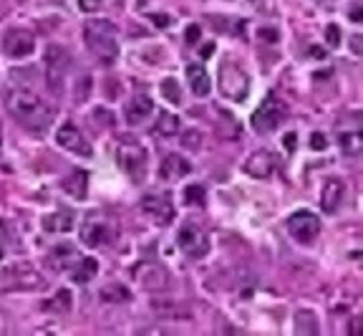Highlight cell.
Here are the masks:
<instances>
[{"mask_svg":"<svg viewBox=\"0 0 363 336\" xmlns=\"http://www.w3.org/2000/svg\"><path fill=\"white\" fill-rule=\"evenodd\" d=\"M43 309L46 311H53V314H66V311H71V291H58L53 298H48V301H43Z\"/></svg>","mask_w":363,"mask_h":336,"instance_id":"26","label":"cell"},{"mask_svg":"<svg viewBox=\"0 0 363 336\" xmlns=\"http://www.w3.org/2000/svg\"><path fill=\"white\" fill-rule=\"evenodd\" d=\"M310 147H313V149H326V147H328V140H326V137H323L320 132H315L313 137H310Z\"/></svg>","mask_w":363,"mask_h":336,"instance_id":"35","label":"cell"},{"mask_svg":"<svg viewBox=\"0 0 363 336\" xmlns=\"http://www.w3.org/2000/svg\"><path fill=\"white\" fill-rule=\"evenodd\" d=\"M142 210L157 222H162V225L172 222V217H174V205H172V200L167 195H146L142 200Z\"/></svg>","mask_w":363,"mask_h":336,"instance_id":"13","label":"cell"},{"mask_svg":"<svg viewBox=\"0 0 363 336\" xmlns=\"http://www.w3.org/2000/svg\"><path fill=\"white\" fill-rule=\"evenodd\" d=\"M182 147H187V149H200L202 147V134L197 129H189V132L182 134Z\"/></svg>","mask_w":363,"mask_h":336,"instance_id":"31","label":"cell"},{"mask_svg":"<svg viewBox=\"0 0 363 336\" xmlns=\"http://www.w3.org/2000/svg\"><path fill=\"white\" fill-rule=\"evenodd\" d=\"M310 53H313V58H323V56H326V51H323V48H318V46H313V48H310Z\"/></svg>","mask_w":363,"mask_h":336,"instance_id":"39","label":"cell"},{"mask_svg":"<svg viewBox=\"0 0 363 336\" xmlns=\"http://www.w3.org/2000/svg\"><path fill=\"white\" fill-rule=\"evenodd\" d=\"M81 241L91 248H99L101 243L109 241V228L104 222H86L81 228Z\"/></svg>","mask_w":363,"mask_h":336,"instance_id":"21","label":"cell"},{"mask_svg":"<svg viewBox=\"0 0 363 336\" xmlns=\"http://www.w3.org/2000/svg\"><path fill=\"white\" fill-rule=\"evenodd\" d=\"M151 109H154V104H151L149 96L137 94L132 99V104L126 107V121H129V124H142V121L151 114Z\"/></svg>","mask_w":363,"mask_h":336,"instance_id":"17","label":"cell"},{"mask_svg":"<svg viewBox=\"0 0 363 336\" xmlns=\"http://www.w3.org/2000/svg\"><path fill=\"white\" fill-rule=\"evenodd\" d=\"M134 276L146 291H164L170 285V273L164 271L159 263H142L134 268Z\"/></svg>","mask_w":363,"mask_h":336,"instance_id":"11","label":"cell"},{"mask_svg":"<svg viewBox=\"0 0 363 336\" xmlns=\"http://www.w3.org/2000/svg\"><path fill=\"white\" fill-rule=\"evenodd\" d=\"M273 167H275V162H273V154L270 152H252L247 157V162H245V172L257 180L268 177L270 172H273Z\"/></svg>","mask_w":363,"mask_h":336,"instance_id":"16","label":"cell"},{"mask_svg":"<svg viewBox=\"0 0 363 336\" xmlns=\"http://www.w3.org/2000/svg\"><path fill=\"white\" fill-rule=\"evenodd\" d=\"M343 195H345L343 182H341V180H328V182L323 184V195H320V208H323V213L333 215V213L338 210V205L343 203Z\"/></svg>","mask_w":363,"mask_h":336,"instance_id":"15","label":"cell"},{"mask_svg":"<svg viewBox=\"0 0 363 336\" xmlns=\"http://www.w3.org/2000/svg\"><path fill=\"white\" fill-rule=\"evenodd\" d=\"M351 20H356V23L361 20V8H358V6L351 8Z\"/></svg>","mask_w":363,"mask_h":336,"instance_id":"38","label":"cell"},{"mask_svg":"<svg viewBox=\"0 0 363 336\" xmlns=\"http://www.w3.org/2000/svg\"><path fill=\"white\" fill-rule=\"evenodd\" d=\"M83 39H86V46L101 61H107L111 64L116 53H119V41H116V26H114L111 20H104V18H94V20H86V26H83Z\"/></svg>","mask_w":363,"mask_h":336,"instance_id":"2","label":"cell"},{"mask_svg":"<svg viewBox=\"0 0 363 336\" xmlns=\"http://www.w3.org/2000/svg\"><path fill=\"white\" fill-rule=\"evenodd\" d=\"M61 187L69 192L71 197H76V200H83L88 192V175L83 170H74L69 177L61 182Z\"/></svg>","mask_w":363,"mask_h":336,"instance_id":"18","label":"cell"},{"mask_svg":"<svg viewBox=\"0 0 363 336\" xmlns=\"http://www.w3.org/2000/svg\"><path fill=\"white\" fill-rule=\"evenodd\" d=\"M212 51H214V43H207V46H205V53H200V56L210 58V56H212Z\"/></svg>","mask_w":363,"mask_h":336,"instance_id":"40","label":"cell"},{"mask_svg":"<svg viewBox=\"0 0 363 336\" xmlns=\"http://www.w3.org/2000/svg\"><path fill=\"white\" fill-rule=\"evenodd\" d=\"M69 71V53L61 46H48L46 51V81L53 91L63 89V79Z\"/></svg>","mask_w":363,"mask_h":336,"instance_id":"7","label":"cell"},{"mask_svg":"<svg viewBox=\"0 0 363 336\" xmlns=\"http://www.w3.org/2000/svg\"><path fill=\"white\" fill-rule=\"evenodd\" d=\"M200 36H202L200 26H189L187 28V43H197V41H200Z\"/></svg>","mask_w":363,"mask_h":336,"instance_id":"36","label":"cell"},{"mask_svg":"<svg viewBox=\"0 0 363 336\" xmlns=\"http://www.w3.org/2000/svg\"><path fill=\"white\" fill-rule=\"evenodd\" d=\"M3 51L11 58H28L36 51V39L23 28H11L3 36Z\"/></svg>","mask_w":363,"mask_h":336,"instance_id":"9","label":"cell"},{"mask_svg":"<svg viewBox=\"0 0 363 336\" xmlns=\"http://www.w3.org/2000/svg\"><path fill=\"white\" fill-rule=\"evenodd\" d=\"M177 243H179L182 250L187 255H192V258H202V255H207V250H210V241H207V235L202 233L197 225H184V228L179 230V235H177Z\"/></svg>","mask_w":363,"mask_h":336,"instance_id":"10","label":"cell"},{"mask_svg":"<svg viewBox=\"0 0 363 336\" xmlns=\"http://www.w3.org/2000/svg\"><path fill=\"white\" fill-rule=\"evenodd\" d=\"M151 20H154L157 26H170V18H167V15H151Z\"/></svg>","mask_w":363,"mask_h":336,"instance_id":"37","label":"cell"},{"mask_svg":"<svg viewBox=\"0 0 363 336\" xmlns=\"http://www.w3.org/2000/svg\"><path fill=\"white\" fill-rule=\"evenodd\" d=\"M189 170H192V165L182 154H167L164 162L159 165V177L167 180V182H174V180L189 175Z\"/></svg>","mask_w":363,"mask_h":336,"instance_id":"14","label":"cell"},{"mask_svg":"<svg viewBox=\"0 0 363 336\" xmlns=\"http://www.w3.org/2000/svg\"><path fill=\"white\" fill-rule=\"evenodd\" d=\"M219 91L230 102H245L247 99V94H250V79H247L242 66L235 64V61L219 64Z\"/></svg>","mask_w":363,"mask_h":336,"instance_id":"3","label":"cell"},{"mask_svg":"<svg viewBox=\"0 0 363 336\" xmlns=\"http://www.w3.org/2000/svg\"><path fill=\"white\" fill-rule=\"evenodd\" d=\"M116 162H119V167L134 180V182L144 180L146 152L137 140H121L119 145H116Z\"/></svg>","mask_w":363,"mask_h":336,"instance_id":"4","label":"cell"},{"mask_svg":"<svg viewBox=\"0 0 363 336\" xmlns=\"http://www.w3.org/2000/svg\"><path fill=\"white\" fill-rule=\"evenodd\" d=\"M101 3H104V0H78L81 11H86V13H96L101 8Z\"/></svg>","mask_w":363,"mask_h":336,"instance_id":"34","label":"cell"},{"mask_svg":"<svg viewBox=\"0 0 363 336\" xmlns=\"http://www.w3.org/2000/svg\"><path fill=\"white\" fill-rule=\"evenodd\" d=\"M76 260V248L74 246H56L50 248L48 253V266L56 268V271H66Z\"/></svg>","mask_w":363,"mask_h":336,"instance_id":"20","label":"cell"},{"mask_svg":"<svg viewBox=\"0 0 363 336\" xmlns=\"http://www.w3.org/2000/svg\"><path fill=\"white\" fill-rule=\"evenodd\" d=\"M154 311H159V314H164L167 318H189V311L187 309H179V306H170V304H159V301H154Z\"/></svg>","mask_w":363,"mask_h":336,"instance_id":"29","label":"cell"},{"mask_svg":"<svg viewBox=\"0 0 363 336\" xmlns=\"http://www.w3.org/2000/svg\"><path fill=\"white\" fill-rule=\"evenodd\" d=\"M162 94L164 99L170 104H179L182 102V91H179V83H177V79H164L162 81Z\"/></svg>","mask_w":363,"mask_h":336,"instance_id":"28","label":"cell"},{"mask_svg":"<svg viewBox=\"0 0 363 336\" xmlns=\"http://www.w3.org/2000/svg\"><path fill=\"white\" fill-rule=\"evenodd\" d=\"M187 79H189V89H192L197 96H202V99L210 94V89H212V81H210V76H207V71L202 69V66H189Z\"/></svg>","mask_w":363,"mask_h":336,"instance_id":"19","label":"cell"},{"mask_svg":"<svg viewBox=\"0 0 363 336\" xmlns=\"http://www.w3.org/2000/svg\"><path fill=\"white\" fill-rule=\"evenodd\" d=\"M288 233L293 235L298 243H306L308 246V243H313L320 235V217L313 215V213H308V210H301V213L290 215Z\"/></svg>","mask_w":363,"mask_h":336,"instance_id":"8","label":"cell"},{"mask_svg":"<svg viewBox=\"0 0 363 336\" xmlns=\"http://www.w3.org/2000/svg\"><path fill=\"white\" fill-rule=\"evenodd\" d=\"M295 331L298 334H310L315 336L318 334V318L310 314V311H298V316H295Z\"/></svg>","mask_w":363,"mask_h":336,"instance_id":"25","label":"cell"},{"mask_svg":"<svg viewBox=\"0 0 363 336\" xmlns=\"http://www.w3.org/2000/svg\"><path fill=\"white\" fill-rule=\"evenodd\" d=\"M285 119H288V109L282 107L275 96H268V99H265V104H260V107H257V112L252 114V129H255V132H260V134L275 132V129L280 127Z\"/></svg>","mask_w":363,"mask_h":336,"instance_id":"5","label":"cell"},{"mask_svg":"<svg viewBox=\"0 0 363 336\" xmlns=\"http://www.w3.org/2000/svg\"><path fill=\"white\" fill-rule=\"evenodd\" d=\"M285 145H288V149H293V147H295V137H293V134H288V140H285Z\"/></svg>","mask_w":363,"mask_h":336,"instance_id":"41","label":"cell"},{"mask_svg":"<svg viewBox=\"0 0 363 336\" xmlns=\"http://www.w3.org/2000/svg\"><path fill=\"white\" fill-rule=\"evenodd\" d=\"M184 200H187L189 205H202V200H205V187H202V184H189L187 190H184Z\"/></svg>","mask_w":363,"mask_h":336,"instance_id":"30","label":"cell"},{"mask_svg":"<svg viewBox=\"0 0 363 336\" xmlns=\"http://www.w3.org/2000/svg\"><path fill=\"white\" fill-rule=\"evenodd\" d=\"M56 142L63 149H69V152L78 154V157H91L94 154V149H91L88 140L81 134V129H76L74 124H63L56 134Z\"/></svg>","mask_w":363,"mask_h":336,"instance_id":"12","label":"cell"},{"mask_svg":"<svg viewBox=\"0 0 363 336\" xmlns=\"http://www.w3.org/2000/svg\"><path fill=\"white\" fill-rule=\"evenodd\" d=\"M326 41L333 46V48H338L341 46V28L338 26H328L326 28Z\"/></svg>","mask_w":363,"mask_h":336,"instance_id":"33","label":"cell"},{"mask_svg":"<svg viewBox=\"0 0 363 336\" xmlns=\"http://www.w3.org/2000/svg\"><path fill=\"white\" fill-rule=\"evenodd\" d=\"M96 273H99V263H96L94 258H83L81 263H78V268L74 271V281L76 283H88Z\"/></svg>","mask_w":363,"mask_h":336,"instance_id":"27","label":"cell"},{"mask_svg":"<svg viewBox=\"0 0 363 336\" xmlns=\"http://www.w3.org/2000/svg\"><path fill=\"white\" fill-rule=\"evenodd\" d=\"M179 119H177L174 114H170V112H162L157 119V124H154V134H159V137H174V134H179Z\"/></svg>","mask_w":363,"mask_h":336,"instance_id":"24","label":"cell"},{"mask_svg":"<svg viewBox=\"0 0 363 336\" xmlns=\"http://www.w3.org/2000/svg\"><path fill=\"white\" fill-rule=\"evenodd\" d=\"M0 288L3 291H38V288H46V281L33 273L31 266H15L0 276Z\"/></svg>","mask_w":363,"mask_h":336,"instance_id":"6","label":"cell"},{"mask_svg":"<svg viewBox=\"0 0 363 336\" xmlns=\"http://www.w3.org/2000/svg\"><path fill=\"white\" fill-rule=\"evenodd\" d=\"M341 147H343L348 154L358 152V134L356 132H343L341 134Z\"/></svg>","mask_w":363,"mask_h":336,"instance_id":"32","label":"cell"},{"mask_svg":"<svg viewBox=\"0 0 363 336\" xmlns=\"http://www.w3.org/2000/svg\"><path fill=\"white\" fill-rule=\"evenodd\" d=\"M43 228L48 233H69L74 228V217L69 213H50L43 217Z\"/></svg>","mask_w":363,"mask_h":336,"instance_id":"22","label":"cell"},{"mask_svg":"<svg viewBox=\"0 0 363 336\" xmlns=\"http://www.w3.org/2000/svg\"><path fill=\"white\" fill-rule=\"evenodd\" d=\"M6 107L20 124H25L28 129H36V132H43V129L50 127L53 121V109L36 94L28 86H18L13 83L6 89Z\"/></svg>","mask_w":363,"mask_h":336,"instance_id":"1","label":"cell"},{"mask_svg":"<svg viewBox=\"0 0 363 336\" xmlns=\"http://www.w3.org/2000/svg\"><path fill=\"white\" fill-rule=\"evenodd\" d=\"M99 296L101 301H107V304H126V301L132 298V291L121 283H114V285H104Z\"/></svg>","mask_w":363,"mask_h":336,"instance_id":"23","label":"cell"}]
</instances>
